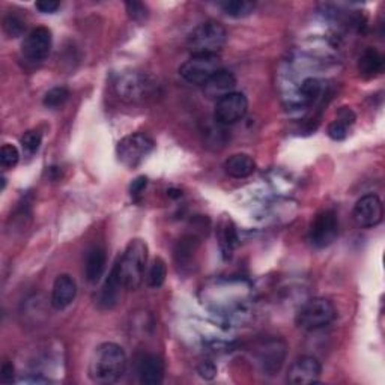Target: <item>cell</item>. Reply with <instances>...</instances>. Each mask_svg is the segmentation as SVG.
<instances>
[{
	"label": "cell",
	"instance_id": "cell-16",
	"mask_svg": "<svg viewBox=\"0 0 385 385\" xmlns=\"http://www.w3.org/2000/svg\"><path fill=\"white\" fill-rule=\"evenodd\" d=\"M225 170L229 176L235 179H244L255 174L256 163L247 154H235L226 160Z\"/></svg>",
	"mask_w": 385,
	"mask_h": 385
},
{
	"label": "cell",
	"instance_id": "cell-13",
	"mask_svg": "<svg viewBox=\"0 0 385 385\" xmlns=\"http://www.w3.org/2000/svg\"><path fill=\"white\" fill-rule=\"evenodd\" d=\"M77 283L68 274L57 275L52 291V306L56 310L67 309L76 300Z\"/></svg>",
	"mask_w": 385,
	"mask_h": 385
},
{
	"label": "cell",
	"instance_id": "cell-23",
	"mask_svg": "<svg viewBox=\"0 0 385 385\" xmlns=\"http://www.w3.org/2000/svg\"><path fill=\"white\" fill-rule=\"evenodd\" d=\"M70 98V91L63 86H56L50 89L44 96V105L47 109H59L61 105L67 103Z\"/></svg>",
	"mask_w": 385,
	"mask_h": 385
},
{
	"label": "cell",
	"instance_id": "cell-36",
	"mask_svg": "<svg viewBox=\"0 0 385 385\" xmlns=\"http://www.w3.org/2000/svg\"><path fill=\"white\" fill-rule=\"evenodd\" d=\"M167 193H169V196H171V198H181V191H178V190H170Z\"/></svg>",
	"mask_w": 385,
	"mask_h": 385
},
{
	"label": "cell",
	"instance_id": "cell-22",
	"mask_svg": "<svg viewBox=\"0 0 385 385\" xmlns=\"http://www.w3.org/2000/svg\"><path fill=\"white\" fill-rule=\"evenodd\" d=\"M167 275V267L166 262L161 258H157L154 260L152 267L149 268V273H147V284L151 288H160V286L165 284Z\"/></svg>",
	"mask_w": 385,
	"mask_h": 385
},
{
	"label": "cell",
	"instance_id": "cell-3",
	"mask_svg": "<svg viewBox=\"0 0 385 385\" xmlns=\"http://www.w3.org/2000/svg\"><path fill=\"white\" fill-rule=\"evenodd\" d=\"M227 32L218 21H205L194 28L187 38L191 54H217L226 44Z\"/></svg>",
	"mask_w": 385,
	"mask_h": 385
},
{
	"label": "cell",
	"instance_id": "cell-18",
	"mask_svg": "<svg viewBox=\"0 0 385 385\" xmlns=\"http://www.w3.org/2000/svg\"><path fill=\"white\" fill-rule=\"evenodd\" d=\"M105 251L101 247H94L91 251L87 253L86 258V278L89 283H96L100 282L105 271Z\"/></svg>",
	"mask_w": 385,
	"mask_h": 385
},
{
	"label": "cell",
	"instance_id": "cell-11",
	"mask_svg": "<svg viewBox=\"0 0 385 385\" xmlns=\"http://www.w3.org/2000/svg\"><path fill=\"white\" fill-rule=\"evenodd\" d=\"M322 367L315 357L304 355L295 362L288 373V381L293 385H310L321 379Z\"/></svg>",
	"mask_w": 385,
	"mask_h": 385
},
{
	"label": "cell",
	"instance_id": "cell-26",
	"mask_svg": "<svg viewBox=\"0 0 385 385\" xmlns=\"http://www.w3.org/2000/svg\"><path fill=\"white\" fill-rule=\"evenodd\" d=\"M20 161V152L11 143H5L0 149V166L3 169H14Z\"/></svg>",
	"mask_w": 385,
	"mask_h": 385
},
{
	"label": "cell",
	"instance_id": "cell-33",
	"mask_svg": "<svg viewBox=\"0 0 385 385\" xmlns=\"http://www.w3.org/2000/svg\"><path fill=\"white\" fill-rule=\"evenodd\" d=\"M199 375L205 379H214L217 375V367L209 362H205L199 366Z\"/></svg>",
	"mask_w": 385,
	"mask_h": 385
},
{
	"label": "cell",
	"instance_id": "cell-14",
	"mask_svg": "<svg viewBox=\"0 0 385 385\" xmlns=\"http://www.w3.org/2000/svg\"><path fill=\"white\" fill-rule=\"evenodd\" d=\"M236 87V79L231 71L227 70H218L214 76H212L207 83L203 85L205 94H207L208 98L211 100L218 101L220 98H223L227 94L235 92Z\"/></svg>",
	"mask_w": 385,
	"mask_h": 385
},
{
	"label": "cell",
	"instance_id": "cell-15",
	"mask_svg": "<svg viewBox=\"0 0 385 385\" xmlns=\"http://www.w3.org/2000/svg\"><path fill=\"white\" fill-rule=\"evenodd\" d=\"M147 87H149V83H147L146 77L141 76V74H128V76H124L118 83V92L122 98L129 101H136L143 98V95L146 94Z\"/></svg>",
	"mask_w": 385,
	"mask_h": 385
},
{
	"label": "cell",
	"instance_id": "cell-2",
	"mask_svg": "<svg viewBox=\"0 0 385 385\" xmlns=\"http://www.w3.org/2000/svg\"><path fill=\"white\" fill-rule=\"evenodd\" d=\"M147 264V245L143 240L129 241L124 255L114 265L119 280L125 289L134 291L143 283Z\"/></svg>",
	"mask_w": 385,
	"mask_h": 385
},
{
	"label": "cell",
	"instance_id": "cell-4",
	"mask_svg": "<svg viewBox=\"0 0 385 385\" xmlns=\"http://www.w3.org/2000/svg\"><path fill=\"white\" fill-rule=\"evenodd\" d=\"M335 307L326 298H312L301 306L295 322L304 331H316L330 325L335 319Z\"/></svg>",
	"mask_w": 385,
	"mask_h": 385
},
{
	"label": "cell",
	"instance_id": "cell-35",
	"mask_svg": "<svg viewBox=\"0 0 385 385\" xmlns=\"http://www.w3.org/2000/svg\"><path fill=\"white\" fill-rule=\"evenodd\" d=\"M0 379H2V382L14 381V366L11 363H3L2 371H0Z\"/></svg>",
	"mask_w": 385,
	"mask_h": 385
},
{
	"label": "cell",
	"instance_id": "cell-5",
	"mask_svg": "<svg viewBox=\"0 0 385 385\" xmlns=\"http://www.w3.org/2000/svg\"><path fill=\"white\" fill-rule=\"evenodd\" d=\"M154 146L155 143L149 136L145 133H134L122 138L118 143L116 154L121 165L128 169H136L154 151Z\"/></svg>",
	"mask_w": 385,
	"mask_h": 385
},
{
	"label": "cell",
	"instance_id": "cell-6",
	"mask_svg": "<svg viewBox=\"0 0 385 385\" xmlns=\"http://www.w3.org/2000/svg\"><path fill=\"white\" fill-rule=\"evenodd\" d=\"M218 70H221V63L217 54H191L181 65L179 74L188 83L203 86Z\"/></svg>",
	"mask_w": 385,
	"mask_h": 385
},
{
	"label": "cell",
	"instance_id": "cell-7",
	"mask_svg": "<svg viewBox=\"0 0 385 385\" xmlns=\"http://www.w3.org/2000/svg\"><path fill=\"white\" fill-rule=\"evenodd\" d=\"M339 235V221L333 209L322 211L318 214L312 227H310L309 240L316 249H325L331 245Z\"/></svg>",
	"mask_w": 385,
	"mask_h": 385
},
{
	"label": "cell",
	"instance_id": "cell-31",
	"mask_svg": "<svg viewBox=\"0 0 385 385\" xmlns=\"http://www.w3.org/2000/svg\"><path fill=\"white\" fill-rule=\"evenodd\" d=\"M37 10L43 14H53L57 10H59L61 3L59 2H54V0H41V2L35 3Z\"/></svg>",
	"mask_w": 385,
	"mask_h": 385
},
{
	"label": "cell",
	"instance_id": "cell-21",
	"mask_svg": "<svg viewBox=\"0 0 385 385\" xmlns=\"http://www.w3.org/2000/svg\"><path fill=\"white\" fill-rule=\"evenodd\" d=\"M218 6L226 15L233 19L249 17L255 11V3L249 2V0H226V2L218 3Z\"/></svg>",
	"mask_w": 385,
	"mask_h": 385
},
{
	"label": "cell",
	"instance_id": "cell-10",
	"mask_svg": "<svg viewBox=\"0 0 385 385\" xmlns=\"http://www.w3.org/2000/svg\"><path fill=\"white\" fill-rule=\"evenodd\" d=\"M355 223L360 227L372 229L378 226L384 217V207L382 202L375 194H366L362 199H358L355 203L354 211H352Z\"/></svg>",
	"mask_w": 385,
	"mask_h": 385
},
{
	"label": "cell",
	"instance_id": "cell-24",
	"mask_svg": "<svg viewBox=\"0 0 385 385\" xmlns=\"http://www.w3.org/2000/svg\"><path fill=\"white\" fill-rule=\"evenodd\" d=\"M198 240L194 236H184L183 240H179L176 250H175V256L178 259L179 264L181 262H187L193 258V253L198 249Z\"/></svg>",
	"mask_w": 385,
	"mask_h": 385
},
{
	"label": "cell",
	"instance_id": "cell-19",
	"mask_svg": "<svg viewBox=\"0 0 385 385\" xmlns=\"http://www.w3.org/2000/svg\"><path fill=\"white\" fill-rule=\"evenodd\" d=\"M284 360V345L278 342L267 343L265 348L260 351V363L264 364L265 371L278 372Z\"/></svg>",
	"mask_w": 385,
	"mask_h": 385
},
{
	"label": "cell",
	"instance_id": "cell-30",
	"mask_svg": "<svg viewBox=\"0 0 385 385\" xmlns=\"http://www.w3.org/2000/svg\"><path fill=\"white\" fill-rule=\"evenodd\" d=\"M326 131H329V136L335 142H340L348 136V127L345 124H342V122L337 119L331 122Z\"/></svg>",
	"mask_w": 385,
	"mask_h": 385
},
{
	"label": "cell",
	"instance_id": "cell-17",
	"mask_svg": "<svg viewBox=\"0 0 385 385\" xmlns=\"http://www.w3.org/2000/svg\"><path fill=\"white\" fill-rule=\"evenodd\" d=\"M121 288H124V286H122L116 269L113 267L109 278L105 280L103 289L100 291V295H98V304L104 309H113L118 304Z\"/></svg>",
	"mask_w": 385,
	"mask_h": 385
},
{
	"label": "cell",
	"instance_id": "cell-8",
	"mask_svg": "<svg viewBox=\"0 0 385 385\" xmlns=\"http://www.w3.org/2000/svg\"><path fill=\"white\" fill-rule=\"evenodd\" d=\"M249 112V101L244 94H227L216 103L214 118L221 125H232L244 119Z\"/></svg>",
	"mask_w": 385,
	"mask_h": 385
},
{
	"label": "cell",
	"instance_id": "cell-20",
	"mask_svg": "<svg viewBox=\"0 0 385 385\" xmlns=\"http://www.w3.org/2000/svg\"><path fill=\"white\" fill-rule=\"evenodd\" d=\"M382 68H384V57L378 50H375V48H367L358 61V70L364 77L378 76V74L382 71Z\"/></svg>",
	"mask_w": 385,
	"mask_h": 385
},
{
	"label": "cell",
	"instance_id": "cell-25",
	"mask_svg": "<svg viewBox=\"0 0 385 385\" xmlns=\"http://www.w3.org/2000/svg\"><path fill=\"white\" fill-rule=\"evenodd\" d=\"M300 94L309 103L316 101L318 98H319V95L322 94L321 80H318V79H307V80H304V81H302V85H301Z\"/></svg>",
	"mask_w": 385,
	"mask_h": 385
},
{
	"label": "cell",
	"instance_id": "cell-9",
	"mask_svg": "<svg viewBox=\"0 0 385 385\" xmlns=\"http://www.w3.org/2000/svg\"><path fill=\"white\" fill-rule=\"evenodd\" d=\"M52 50V32L47 28H37L24 38L21 54L30 63H41Z\"/></svg>",
	"mask_w": 385,
	"mask_h": 385
},
{
	"label": "cell",
	"instance_id": "cell-1",
	"mask_svg": "<svg viewBox=\"0 0 385 385\" xmlns=\"http://www.w3.org/2000/svg\"><path fill=\"white\" fill-rule=\"evenodd\" d=\"M127 371V354L116 343H103L95 348L89 362V378L96 384L118 382Z\"/></svg>",
	"mask_w": 385,
	"mask_h": 385
},
{
	"label": "cell",
	"instance_id": "cell-28",
	"mask_svg": "<svg viewBox=\"0 0 385 385\" xmlns=\"http://www.w3.org/2000/svg\"><path fill=\"white\" fill-rule=\"evenodd\" d=\"M3 29L11 38H17L23 34L24 24L20 19L15 17V15H8V17L3 20Z\"/></svg>",
	"mask_w": 385,
	"mask_h": 385
},
{
	"label": "cell",
	"instance_id": "cell-34",
	"mask_svg": "<svg viewBox=\"0 0 385 385\" xmlns=\"http://www.w3.org/2000/svg\"><path fill=\"white\" fill-rule=\"evenodd\" d=\"M337 121H340L342 124L349 127L355 122V113L352 112V109H349V107H342L337 113Z\"/></svg>",
	"mask_w": 385,
	"mask_h": 385
},
{
	"label": "cell",
	"instance_id": "cell-32",
	"mask_svg": "<svg viewBox=\"0 0 385 385\" xmlns=\"http://www.w3.org/2000/svg\"><path fill=\"white\" fill-rule=\"evenodd\" d=\"M147 185V178L146 176H141V178H137L136 181H133V184H131L129 187V193L133 198H138L143 191H145V188Z\"/></svg>",
	"mask_w": 385,
	"mask_h": 385
},
{
	"label": "cell",
	"instance_id": "cell-27",
	"mask_svg": "<svg viewBox=\"0 0 385 385\" xmlns=\"http://www.w3.org/2000/svg\"><path fill=\"white\" fill-rule=\"evenodd\" d=\"M41 143H43V134H41L39 131H37V129L26 131V133L21 136L23 149L26 151L28 154H30V155L38 152Z\"/></svg>",
	"mask_w": 385,
	"mask_h": 385
},
{
	"label": "cell",
	"instance_id": "cell-12",
	"mask_svg": "<svg viewBox=\"0 0 385 385\" xmlns=\"http://www.w3.org/2000/svg\"><path fill=\"white\" fill-rule=\"evenodd\" d=\"M136 372L145 385H158L165 379V363L155 354H143L137 358Z\"/></svg>",
	"mask_w": 385,
	"mask_h": 385
},
{
	"label": "cell",
	"instance_id": "cell-29",
	"mask_svg": "<svg viewBox=\"0 0 385 385\" xmlns=\"http://www.w3.org/2000/svg\"><path fill=\"white\" fill-rule=\"evenodd\" d=\"M127 8V12L129 15L131 20L142 23L147 19V10L143 3H138V2H127L125 3Z\"/></svg>",
	"mask_w": 385,
	"mask_h": 385
}]
</instances>
